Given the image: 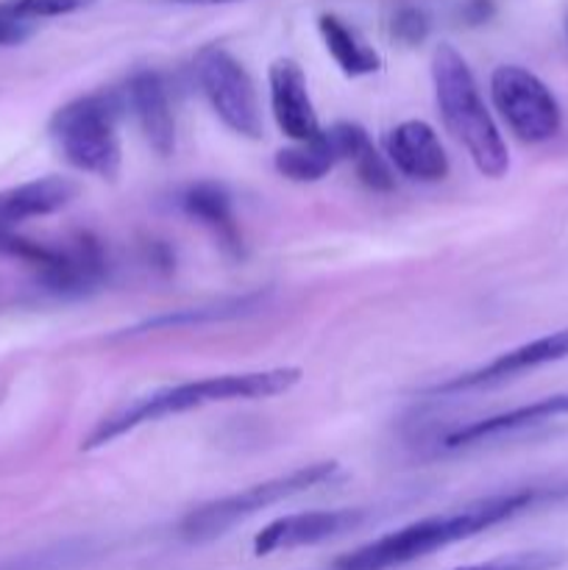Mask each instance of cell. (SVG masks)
I'll return each mask as SVG.
<instances>
[{
    "instance_id": "cell-1",
    "label": "cell",
    "mask_w": 568,
    "mask_h": 570,
    "mask_svg": "<svg viewBox=\"0 0 568 570\" xmlns=\"http://www.w3.org/2000/svg\"><path fill=\"white\" fill-rule=\"evenodd\" d=\"M560 495H566V490H551V493L549 490H516V493L488 495V499H479L473 504L460 507V510L429 515L423 521L410 523V527H401L399 532L371 540V543L337 557L323 570H393L410 566V562L423 560L434 551L449 549L460 540L488 532V529L532 510L538 501L560 499Z\"/></svg>"
},
{
    "instance_id": "cell-2",
    "label": "cell",
    "mask_w": 568,
    "mask_h": 570,
    "mask_svg": "<svg viewBox=\"0 0 568 570\" xmlns=\"http://www.w3.org/2000/svg\"><path fill=\"white\" fill-rule=\"evenodd\" d=\"M301 382V367H271V371L248 373H223V376L198 379V382L173 384V387L154 390L143 399L131 401L115 415L104 417L98 426L84 440V451H95L109 445L111 440L145 426V423L161 421V417L182 415L189 410H204L212 404H228V401H259L276 399L290 393Z\"/></svg>"
},
{
    "instance_id": "cell-3",
    "label": "cell",
    "mask_w": 568,
    "mask_h": 570,
    "mask_svg": "<svg viewBox=\"0 0 568 570\" xmlns=\"http://www.w3.org/2000/svg\"><path fill=\"white\" fill-rule=\"evenodd\" d=\"M432 81L438 95V109L443 126L462 148L468 150L477 170L488 178H501L510 170V154L496 128L493 117L484 109L473 72L460 50L440 42L432 56Z\"/></svg>"
},
{
    "instance_id": "cell-4",
    "label": "cell",
    "mask_w": 568,
    "mask_h": 570,
    "mask_svg": "<svg viewBox=\"0 0 568 570\" xmlns=\"http://www.w3.org/2000/svg\"><path fill=\"white\" fill-rule=\"evenodd\" d=\"M120 100L109 92H92L70 100L50 117V139L67 165L98 178H117L123 161L117 134Z\"/></svg>"
},
{
    "instance_id": "cell-5",
    "label": "cell",
    "mask_w": 568,
    "mask_h": 570,
    "mask_svg": "<svg viewBox=\"0 0 568 570\" xmlns=\"http://www.w3.org/2000/svg\"><path fill=\"white\" fill-rule=\"evenodd\" d=\"M334 473H337V462H315V465H304L298 471L284 473V476L251 484V488L239 490V493L223 495V499L209 501V504L195 507L182 521L178 534L187 543H212V540L232 532L237 523L254 518L256 512L267 510L273 504H282V501L295 499V495L329 482Z\"/></svg>"
},
{
    "instance_id": "cell-6",
    "label": "cell",
    "mask_w": 568,
    "mask_h": 570,
    "mask_svg": "<svg viewBox=\"0 0 568 570\" xmlns=\"http://www.w3.org/2000/svg\"><path fill=\"white\" fill-rule=\"evenodd\" d=\"M490 98L501 120L521 142L538 145L560 134V106L535 72L518 65L496 67L490 76Z\"/></svg>"
},
{
    "instance_id": "cell-7",
    "label": "cell",
    "mask_w": 568,
    "mask_h": 570,
    "mask_svg": "<svg viewBox=\"0 0 568 570\" xmlns=\"http://www.w3.org/2000/svg\"><path fill=\"white\" fill-rule=\"evenodd\" d=\"M195 76H198L200 92L206 95L223 126H228L239 137H262V115L254 81L228 50L217 45L200 50L195 59Z\"/></svg>"
},
{
    "instance_id": "cell-8",
    "label": "cell",
    "mask_w": 568,
    "mask_h": 570,
    "mask_svg": "<svg viewBox=\"0 0 568 570\" xmlns=\"http://www.w3.org/2000/svg\"><path fill=\"white\" fill-rule=\"evenodd\" d=\"M368 142V134L356 122H337L332 128H321V134L306 142H295L276 154V170L290 181H321L340 161H351L356 150Z\"/></svg>"
},
{
    "instance_id": "cell-9",
    "label": "cell",
    "mask_w": 568,
    "mask_h": 570,
    "mask_svg": "<svg viewBox=\"0 0 568 570\" xmlns=\"http://www.w3.org/2000/svg\"><path fill=\"white\" fill-rule=\"evenodd\" d=\"M368 518L365 510H317V512H295L278 521L267 523L254 538V554L271 557L276 551L304 549V546L326 543L340 534L354 532Z\"/></svg>"
},
{
    "instance_id": "cell-10",
    "label": "cell",
    "mask_w": 568,
    "mask_h": 570,
    "mask_svg": "<svg viewBox=\"0 0 568 570\" xmlns=\"http://www.w3.org/2000/svg\"><path fill=\"white\" fill-rule=\"evenodd\" d=\"M568 360V326L560 332H551L546 337L532 340V343H523L518 348L507 351V354L496 356L493 362L482 365L479 371L462 373V376L449 379L443 384H434L429 387V395H449V393H462V390H477V387H490V384L507 382L512 376H521V373L535 371V367L551 365V362Z\"/></svg>"
},
{
    "instance_id": "cell-11",
    "label": "cell",
    "mask_w": 568,
    "mask_h": 570,
    "mask_svg": "<svg viewBox=\"0 0 568 570\" xmlns=\"http://www.w3.org/2000/svg\"><path fill=\"white\" fill-rule=\"evenodd\" d=\"M39 284L53 295H87L106 278V250L92 234H76L53 245V259L37 271Z\"/></svg>"
},
{
    "instance_id": "cell-12",
    "label": "cell",
    "mask_w": 568,
    "mask_h": 570,
    "mask_svg": "<svg viewBox=\"0 0 568 570\" xmlns=\"http://www.w3.org/2000/svg\"><path fill=\"white\" fill-rule=\"evenodd\" d=\"M267 83H271L273 120L282 128V134H287L293 142L317 137L321 122H317L315 106L306 89L304 70L293 59H276L267 70Z\"/></svg>"
},
{
    "instance_id": "cell-13",
    "label": "cell",
    "mask_w": 568,
    "mask_h": 570,
    "mask_svg": "<svg viewBox=\"0 0 568 570\" xmlns=\"http://www.w3.org/2000/svg\"><path fill=\"white\" fill-rule=\"evenodd\" d=\"M388 161L412 181H443L449 176V156H445L434 128L423 120H407L395 126L384 139Z\"/></svg>"
},
{
    "instance_id": "cell-14",
    "label": "cell",
    "mask_w": 568,
    "mask_h": 570,
    "mask_svg": "<svg viewBox=\"0 0 568 570\" xmlns=\"http://www.w3.org/2000/svg\"><path fill=\"white\" fill-rule=\"evenodd\" d=\"M126 100L139 122V131L159 156L176 150V117H173L170 95L159 72L139 70L128 78Z\"/></svg>"
},
{
    "instance_id": "cell-15",
    "label": "cell",
    "mask_w": 568,
    "mask_h": 570,
    "mask_svg": "<svg viewBox=\"0 0 568 570\" xmlns=\"http://www.w3.org/2000/svg\"><path fill=\"white\" fill-rule=\"evenodd\" d=\"M568 415V393L566 395H549V399H540L535 404L516 406V410H507L501 415H490L484 421L468 423L466 429H457L449 438L443 440V449H468V445L488 443V440L505 438V434L523 432V429L540 426L546 421H555V417Z\"/></svg>"
},
{
    "instance_id": "cell-16",
    "label": "cell",
    "mask_w": 568,
    "mask_h": 570,
    "mask_svg": "<svg viewBox=\"0 0 568 570\" xmlns=\"http://www.w3.org/2000/svg\"><path fill=\"white\" fill-rule=\"evenodd\" d=\"M78 187L65 176H45L0 193V237L31 217L53 215L76 198Z\"/></svg>"
},
{
    "instance_id": "cell-17",
    "label": "cell",
    "mask_w": 568,
    "mask_h": 570,
    "mask_svg": "<svg viewBox=\"0 0 568 570\" xmlns=\"http://www.w3.org/2000/svg\"><path fill=\"white\" fill-rule=\"evenodd\" d=\"M178 204H182L184 215L193 217L195 223H200V226L215 234L223 250H228L232 256L243 254V237H239L237 220H234L232 195H228L223 184H189L182 193V198H178Z\"/></svg>"
},
{
    "instance_id": "cell-18",
    "label": "cell",
    "mask_w": 568,
    "mask_h": 570,
    "mask_svg": "<svg viewBox=\"0 0 568 570\" xmlns=\"http://www.w3.org/2000/svg\"><path fill=\"white\" fill-rule=\"evenodd\" d=\"M317 31H321L326 50L345 76H368V72H376L382 67L376 50L362 42L354 28L345 26L340 17L321 14L317 17Z\"/></svg>"
},
{
    "instance_id": "cell-19",
    "label": "cell",
    "mask_w": 568,
    "mask_h": 570,
    "mask_svg": "<svg viewBox=\"0 0 568 570\" xmlns=\"http://www.w3.org/2000/svg\"><path fill=\"white\" fill-rule=\"evenodd\" d=\"M265 304V293H251L243 298H228L217 301V304L204 306H189V309L165 312V315L148 317V321L137 323L134 328H126V334H143L150 328H182V326H200V323H215V321H232V317H243L256 312Z\"/></svg>"
},
{
    "instance_id": "cell-20",
    "label": "cell",
    "mask_w": 568,
    "mask_h": 570,
    "mask_svg": "<svg viewBox=\"0 0 568 570\" xmlns=\"http://www.w3.org/2000/svg\"><path fill=\"white\" fill-rule=\"evenodd\" d=\"M568 562V551L562 549H532L516 551V554H501L488 562L466 566L457 570H557Z\"/></svg>"
},
{
    "instance_id": "cell-21",
    "label": "cell",
    "mask_w": 568,
    "mask_h": 570,
    "mask_svg": "<svg viewBox=\"0 0 568 570\" xmlns=\"http://www.w3.org/2000/svg\"><path fill=\"white\" fill-rule=\"evenodd\" d=\"M351 161H354V170L356 176H360V181L365 184L368 189H373V193H390V189L395 187L393 167H390V161L373 148L371 139L356 150V156Z\"/></svg>"
},
{
    "instance_id": "cell-22",
    "label": "cell",
    "mask_w": 568,
    "mask_h": 570,
    "mask_svg": "<svg viewBox=\"0 0 568 570\" xmlns=\"http://www.w3.org/2000/svg\"><path fill=\"white\" fill-rule=\"evenodd\" d=\"M89 0H9L0 6V14L11 20H37V17H61L84 9Z\"/></svg>"
},
{
    "instance_id": "cell-23",
    "label": "cell",
    "mask_w": 568,
    "mask_h": 570,
    "mask_svg": "<svg viewBox=\"0 0 568 570\" xmlns=\"http://www.w3.org/2000/svg\"><path fill=\"white\" fill-rule=\"evenodd\" d=\"M390 37L395 42L407 45V48H415L423 39L429 37V17L427 11L418 9V6H399L390 17Z\"/></svg>"
},
{
    "instance_id": "cell-24",
    "label": "cell",
    "mask_w": 568,
    "mask_h": 570,
    "mask_svg": "<svg viewBox=\"0 0 568 570\" xmlns=\"http://www.w3.org/2000/svg\"><path fill=\"white\" fill-rule=\"evenodd\" d=\"M81 549H56V551H42V554H31L28 560L14 562V566L3 570H67L81 560Z\"/></svg>"
},
{
    "instance_id": "cell-25",
    "label": "cell",
    "mask_w": 568,
    "mask_h": 570,
    "mask_svg": "<svg viewBox=\"0 0 568 570\" xmlns=\"http://www.w3.org/2000/svg\"><path fill=\"white\" fill-rule=\"evenodd\" d=\"M28 37H31V26L28 22L0 14V45H20Z\"/></svg>"
},
{
    "instance_id": "cell-26",
    "label": "cell",
    "mask_w": 568,
    "mask_h": 570,
    "mask_svg": "<svg viewBox=\"0 0 568 570\" xmlns=\"http://www.w3.org/2000/svg\"><path fill=\"white\" fill-rule=\"evenodd\" d=\"M462 14H466L468 22L477 26V22H484L490 14H493V3H490V0H471V3L462 9Z\"/></svg>"
},
{
    "instance_id": "cell-27",
    "label": "cell",
    "mask_w": 568,
    "mask_h": 570,
    "mask_svg": "<svg viewBox=\"0 0 568 570\" xmlns=\"http://www.w3.org/2000/svg\"><path fill=\"white\" fill-rule=\"evenodd\" d=\"M184 6H223V3H239V0H176Z\"/></svg>"
}]
</instances>
